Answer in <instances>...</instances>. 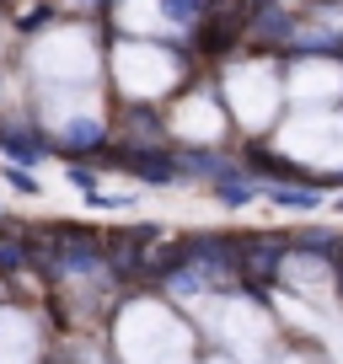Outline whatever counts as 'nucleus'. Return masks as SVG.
<instances>
[{"label":"nucleus","mask_w":343,"mask_h":364,"mask_svg":"<svg viewBox=\"0 0 343 364\" xmlns=\"http://www.w3.org/2000/svg\"><path fill=\"white\" fill-rule=\"evenodd\" d=\"M268 198H274L279 209H300V215H311V209L322 204V188H311V182H268Z\"/></svg>","instance_id":"f257e3e1"},{"label":"nucleus","mask_w":343,"mask_h":364,"mask_svg":"<svg viewBox=\"0 0 343 364\" xmlns=\"http://www.w3.org/2000/svg\"><path fill=\"white\" fill-rule=\"evenodd\" d=\"M70 188H75L80 198H86V204H102V188H97V171H86V166H70Z\"/></svg>","instance_id":"f03ea898"},{"label":"nucleus","mask_w":343,"mask_h":364,"mask_svg":"<svg viewBox=\"0 0 343 364\" xmlns=\"http://www.w3.org/2000/svg\"><path fill=\"white\" fill-rule=\"evenodd\" d=\"M6 182H11L16 193H43V182H38V177H27L22 166H11V171H6Z\"/></svg>","instance_id":"20e7f679"},{"label":"nucleus","mask_w":343,"mask_h":364,"mask_svg":"<svg viewBox=\"0 0 343 364\" xmlns=\"http://www.w3.org/2000/svg\"><path fill=\"white\" fill-rule=\"evenodd\" d=\"M134 129L139 139H161V118L156 113H145V107H134V113H124V134Z\"/></svg>","instance_id":"7ed1b4c3"},{"label":"nucleus","mask_w":343,"mask_h":364,"mask_svg":"<svg viewBox=\"0 0 343 364\" xmlns=\"http://www.w3.org/2000/svg\"><path fill=\"white\" fill-rule=\"evenodd\" d=\"M43 27H48V6H43V11H27V16H22V33H43Z\"/></svg>","instance_id":"39448f33"}]
</instances>
